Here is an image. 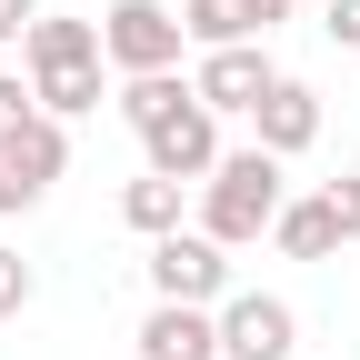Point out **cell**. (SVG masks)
<instances>
[{
	"label": "cell",
	"instance_id": "cell-1",
	"mask_svg": "<svg viewBox=\"0 0 360 360\" xmlns=\"http://www.w3.org/2000/svg\"><path fill=\"white\" fill-rule=\"evenodd\" d=\"M20 60H30V101L51 110V120H80V110H101V20H60V11H40L30 40H20Z\"/></svg>",
	"mask_w": 360,
	"mask_h": 360
},
{
	"label": "cell",
	"instance_id": "cell-2",
	"mask_svg": "<svg viewBox=\"0 0 360 360\" xmlns=\"http://www.w3.org/2000/svg\"><path fill=\"white\" fill-rule=\"evenodd\" d=\"M281 200H290V180H281V160H270L260 141L250 150H220V170L200 180V231L220 250H250V240H270Z\"/></svg>",
	"mask_w": 360,
	"mask_h": 360
},
{
	"label": "cell",
	"instance_id": "cell-3",
	"mask_svg": "<svg viewBox=\"0 0 360 360\" xmlns=\"http://www.w3.org/2000/svg\"><path fill=\"white\" fill-rule=\"evenodd\" d=\"M70 170V120H51V110H20L11 130H0V220L11 210H30L51 180Z\"/></svg>",
	"mask_w": 360,
	"mask_h": 360
},
{
	"label": "cell",
	"instance_id": "cell-4",
	"mask_svg": "<svg viewBox=\"0 0 360 360\" xmlns=\"http://www.w3.org/2000/svg\"><path fill=\"white\" fill-rule=\"evenodd\" d=\"M180 11H160V0H110L101 11V60L120 80H141V70H180Z\"/></svg>",
	"mask_w": 360,
	"mask_h": 360
},
{
	"label": "cell",
	"instance_id": "cell-5",
	"mask_svg": "<svg viewBox=\"0 0 360 360\" xmlns=\"http://www.w3.org/2000/svg\"><path fill=\"white\" fill-rule=\"evenodd\" d=\"M150 290L160 300H191V310H220L231 300V250L210 231H160L150 240Z\"/></svg>",
	"mask_w": 360,
	"mask_h": 360
},
{
	"label": "cell",
	"instance_id": "cell-6",
	"mask_svg": "<svg viewBox=\"0 0 360 360\" xmlns=\"http://www.w3.org/2000/svg\"><path fill=\"white\" fill-rule=\"evenodd\" d=\"M300 350V310L281 290H231L220 300V360H290Z\"/></svg>",
	"mask_w": 360,
	"mask_h": 360
},
{
	"label": "cell",
	"instance_id": "cell-7",
	"mask_svg": "<svg viewBox=\"0 0 360 360\" xmlns=\"http://www.w3.org/2000/svg\"><path fill=\"white\" fill-rule=\"evenodd\" d=\"M141 160H150L160 180H191V191H200V180L220 170V110H200V90H191L160 130H141Z\"/></svg>",
	"mask_w": 360,
	"mask_h": 360
},
{
	"label": "cell",
	"instance_id": "cell-8",
	"mask_svg": "<svg viewBox=\"0 0 360 360\" xmlns=\"http://www.w3.org/2000/svg\"><path fill=\"white\" fill-rule=\"evenodd\" d=\"M250 130H260V150H270V160H300L310 141H321V90L281 70V80L250 101Z\"/></svg>",
	"mask_w": 360,
	"mask_h": 360
},
{
	"label": "cell",
	"instance_id": "cell-9",
	"mask_svg": "<svg viewBox=\"0 0 360 360\" xmlns=\"http://www.w3.org/2000/svg\"><path fill=\"white\" fill-rule=\"evenodd\" d=\"M270 80H281V70H270V51H260V40H231V51H200V70H191L200 110H250V101H260Z\"/></svg>",
	"mask_w": 360,
	"mask_h": 360
},
{
	"label": "cell",
	"instance_id": "cell-10",
	"mask_svg": "<svg viewBox=\"0 0 360 360\" xmlns=\"http://www.w3.org/2000/svg\"><path fill=\"white\" fill-rule=\"evenodd\" d=\"M141 360H220V310L150 300V321H141Z\"/></svg>",
	"mask_w": 360,
	"mask_h": 360
},
{
	"label": "cell",
	"instance_id": "cell-11",
	"mask_svg": "<svg viewBox=\"0 0 360 360\" xmlns=\"http://www.w3.org/2000/svg\"><path fill=\"white\" fill-rule=\"evenodd\" d=\"M270 240H281V260H330V250H340V220H330V200H321V191H310V200H281Z\"/></svg>",
	"mask_w": 360,
	"mask_h": 360
},
{
	"label": "cell",
	"instance_id": "cell-12",
	"mask_svg": "<svg viewBox=\"0 0 360 360\" xmlns=\"http://www.w3.org/2000/svg\"><path fill=\"white\" fill-rule=\"evenodd\" d=\"M180 210H191V180H160V170H141V180H130V191H120V220H130V231H141V240L180 231Z\"/></svg>",
	"mask_w": 360,
	"mask_h": 360
},
{
	"label": "cell",
	"instance_id": "cell-13",
	"mask_svg": "<svg viewBox=\"0 0 360 360\" xmlns=\"http://www.w3.org/2000/svg\"><path fill=\"white\" fill-rule=\"evenodd\" d=\"M180 101H191V80H180V70H141V80H120V120H130V130H160Z\"/></svg>",
	"mask_w": 360,
	"mask_h": 360
},
{
	"label": "cell",
	"instance_id": "cell-14",
	"mask_svg": "<svg viewBox=\"0 0 360 360\" xmlns=\"http://www.w3.org/2000/svg\"><path fill=\"white\" fill-rule=\"evenodd\" d=\"M180 30L200 40V51H231V40H260V20L240 0H180Z\"/></svg>",
	"mask_w": 360,
	"mask_h": 360
},
{
	"label": "cell",
	"instance_id": "cell-15",
	"mask_svg": "<svg viewBox=\"0 0 360 360\" xmlns=\"http://www.w3.org/2000/svg\"><path fill=\"white\" fill-rule=\"evenodd\" d=\"M30 290H40V281H30V260H20V250H0V321H20Z\"/></svg>",
	"mask_w": 360,
	"mask_h": 360
},
{
	"label": "cell",
	"instance_id": "cell-16",
	"mask_svg": "<svg viewBox=\"0 0 360 360\" xmlns=\"http://www.w3.org/2000/svg\"><path fill=\"white\" fill-rule=\"evenodd\" d=\"M321 200H330V220H340V240H360V170L321 180Z\"/></svg>",
	"mask_w": 360,
	"mask_h": 360
},
{
	"label": "cell",
	"instance_id": "cell-17",
	"mask_svg": "<svg viewBox=\"0 0 360 360\" xmlns=\"http://www.w3.org/2000/svg\"><path fill=\"white\" fill-rule=\"evenodd\" d=\"M321 30L340 40V51H360V0H321Z\"/></svg>",
	"mask_w": 360,
	"mask_h": 360
},
{
	"label": "cell",
	"instance_id": "cell-18",
	"mask_svg": "<svg viewBox=\"0 0 360 360\" xmlns=\"http://www.w3.org/2000/svg\"><path fill=\"white\" fill-rule=\"evenodd\" d=\"M20 110H40V101H30V80H20V70H0V130H11Z\"/></svg>",
	"mask_w": 360,
	"mask_h": 360
},
{
	"label": "cell",
	"instance_id": "cell-19",
	"mask_svg": "<svg viewBox=\"0 0 360 360\" xmlns=\"http://www.w3.org/2000/svg\"><path fill=\"white\" fill-rule=\"evenodd\" d=\"M30 20H40V0H0V40H30Z\"/></svg>",
	"mask_w": 360,
	"mask_h": 360
},
{
	"label": "cell",
	"instance_id": "cell-20",
	"mask_svg": "<svg viewBox=\"0 0 360 360\" xmlns=\"http://www.w3.org/2000/svg\"><path fill=\"white\" fill-rule=\"evenodd\" d=\"M240 11H250V20H260V40H270V30H281V20L300 11V0H240Z\"/></svg>",
	"mask_w": 360,
	"mask_h": 360
},
{
	"label": "cell",
	"instance_id": "cell-21",
	"mask_svg": "<svg viewBox=\"0 0 360 360\" xmlns=\"http://www.w3.org/2000/svg\"><path fill=\"white\" fill-rule=\"evenodd\" d=\"M300 11H321V0H300Z\"/></svg>",
	"mask_w": 360,
	"mask_h": 360
}]
</instances>
